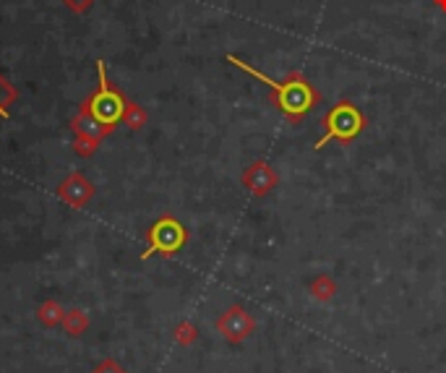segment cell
Returning a JSON list of instances; mask_svg holds the SVG:
<instances>
[{"label":"cell","mask_w":446,"mask_h":373,"mask_svg":"<svg viewBox=\"0 0 446 373\" xmlns=\"http://www.w3.org/2000/svg\"><path fill=\"white\" fill-rule=\"evenodd\" d=\"M228 60L233 65H238L240 71L251 73L253 79H259L261 84H267L269 89H272V102H274V107L284 115V118H290V121H303V118L316 107L318 94L303 73L292 71V73H287V79L274 82V79H269L267 73H261L259 68H253L251 63H245V60H240V57L230 55Z\"/></svg>","instance_id":"6da1fadb"},{"label":"cell","mask_w":446,"mask_h":373,"mask_svg":"<svg viewBox=\"0 0 446 373\" xmlns=\"http://www.w3.org/2000/svg\"><path fill=\"white\" fill-rule=\"evenodd\" d=\"M324 126H326V130H324V136L316 141V149L326 146L329 141H352V138L363 130L365 118L352 102L342 99V102H337V105L326 113Z\"/></svg>","instance_id":"7a4b0ae2"},{"label":"cell","mask_w":446,"mask_h":373,"mask_svg":"<svg viewBox=\"0 0 446 373\" xmlns=\"http://www.w3.org/2000/svg\"><path fill=\"white\" fill-rule=\"evenodd\" d=\"M97 73H99V89L97 94L89 99V113L99 126H113V123L121 121L123 113H126V102H123L121 94L107 82V71L102 60L97 63Z\"/></svg>","instance_id":"3957f363"},{"label":"cell","mask_w":446,"mask_h":373,"mask_svg":"<svg viewBox=\"0 0 446 373\" xmlns=\"http://www.w3.org/2000/svg\"><path fill=\"white\" fill-rule=\"evenodd\" d=\"M183 243H186L183 225H178L170 217H165L149 230V251H144V259H149L152 253H175Z\"/></svg>","instance_id":"277c9868"},{"label":"cell","mask_w":446,"mask_h":373,"mask_svg":"<svg viewBox=\"0 0 446 373\" xmlns=\"http://www.w3.org/2000/svg\"><path fill=\"white\" fill-rule=\"evenodd\" d=\"M219 329H222L225 337H230V340H243L245 332L251 329V321H245L243 311L240 308H233L230 313H225L222 321H219Z\"/></svg>","instance_id":"5b68a950"},{"label":"cell","mask_w":446,"mask_h":373,"mask_svg":"<svg viewBox=\"0 0 446 373\" xmlns=\"http://www.w3.org/2000/svg\"><path fill=\"white\" fill-rule=\"evenodd\" d=\"M60 318H63V311L57 308L55 303H48V306H42L40 308V321L48 326H55L60 324Z\"/></svg>","instance_id":"8992f818"},{"label":"cell","mask_w":446,"mask_h":373,"mask_svg":"<svg viewBox=\"0 0 446 373\" xmlns=\"http://www.w3.org/2000/svg\"><path fill=\"white\" fill-rule=\"evenodd\" d=\"M65 326H68V332L76 337V334H82L87 329V316H84V311H71L68 318H65Z\"/></svg>","instance_id":"52a82bcc"},{"label":"cell","mask_w":446,"mask_h":373,"mask_svg":"<svg viewBox=\"0 0 446 373\" xmlns=\"http://www.w3.org/2000/svg\"><path fill=\"white\" fill-rule=\"evenodd\" d=\"M11 102V91L6 89V84H3V79H0V118H6L9 115V105Z\"/></svg>","instance_id":"ba28073f"},{"label":"cell","mask_w":446,"mask_h":373,"mask_svg":"<svg viewBox=\"0 0 446 373\" xmlns=\"http://www.w3.org/2000/svg\"><path fill=\"white\" fill-rule=\"evenodd\" d=\"M91 373H126V371H123V368L115 363V360H105V363L97 365V368H94Z\"/></svg>","instance_id":"9c48e42d"}]
</instances>
